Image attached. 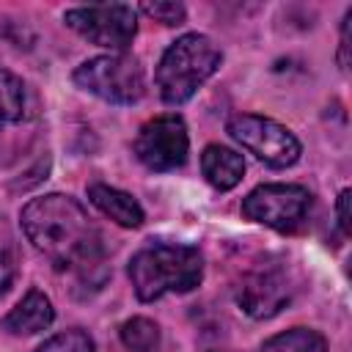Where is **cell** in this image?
<instances>
[{"label": "cell", "mask_w": 352, "mask_h": 352, "mask_svg": "<svg viewBox=\"0 0 352 352\" xmlns=\"http://www.w3.org/2000/svg\"><path fill=\"white\" fill-rule=\"evenodd\" d=\"M28 242L58 270L88 275L102 264V234L88 212L63 192L30 198L19 212Z\"/></svg>", "instance_id": "1"}, {"label": "cell", "mask_w": 352, "mask_h": 352, "mask_svg": "<svg viewBox=\"0 0 352 352\" xmlns=\"http://www.w3.org/2000/svg\"><path fill=\"white\" fill-rule=\"evenodd\" d=\"M129 280L140 302L187 294L204 280V253L182 242H148L129 258Z\"/></svg>", "instance_id": "2"}, {"label": "cell", "mask_w": 352, "mask_h": 352, "mask_svg": "<svg viewBox=\"0 0 352 352\" xmlns=\"http://www.w3.org/2000/svg\"><path fill=\"white\" fill-rule=\"evenodd\" d=\"M220 63H223V52L209 36L204 33L179 36L176 41L168 44L154 72V85L160 91V99L168 104H184L220 69Z\"/></svg>", "instance_id": "3"}, {"label": "cell", "mask_w": 352, "mask_h": 352, "mask_svg": "<svg viewBox=\"0 0 352 352\" xmlns=\"http://www.w3.org/2000/svg\"><path fill=\"white\" fill-rule=\"evenodd\" d=\"M72 80L82 91L110 104H135L146 94V72L140 60L126 52H107L88 58L74 69Z\"/></svg>", "instance_id": "4"}, {"label": "cell", "mask_w": 352, "mask_h": 352, "mask_svg": "<svg viewBox=\"0 0 352 352\" xmlns=\"http://www.w3.org/2000/svg\"><path fill=\"white\" fill-rule=\"evenodd\" d=\"M314 206V195L302 184H258L242 201V214L280 234H297L305 228Z\"/></svg>", "instance_id": "5"}, {"label": "cell", "mask_w": 352, "mask_h": 352, "mask_svg": "<svg viewBox=\"0 0 352 352\" xmlns=\"http://www.w3.org/2000/svg\"><path fill=\"white\" fill-rule=\"evenodd\" d=\"M226 132L245 151H250L256 160H261L270 168H292L302 154L297 135L267 116H256V113L231 116L226 124Z\"/></svg>", "instance_id": "6"}, {"label": "cell", "mask_w": 352, "mask_h": 352, "mask_svg": "<svg viewBox=\"0 0 352 352\" xmlns=\"http://www.w3.org/2000/svg\"><path fill=\"white\" fill-rule=\"evenodd\" d=\"M297 283L283 261H258L239 278L236 305L250 319H272L294 300Z\"/></svg>", "instance_id": "7"}, {"label": "cell", "mask_w": 352, "mask_h": 352, "mask_svg": "<svg viewBox=\"0 0 352 352\" xmlns=\"http://www.w3.org/2000/svg\"><path fill=\"white\" fill-rule=\"evenodd\" d=\"M63 22L85 41L110 52H124L138 33V11L126 3H94L69 8Z\"/></svg>", "instance_id": "8"}, {"label": "cell", "mask_w": 352, "mask_h": 352, "mask_svg": "<svg viewBox=\"0 0 352 352\" xmlns=\"http://www.w3.org/2000/svg\"><path fill=\"white\" fill-rule=\"evenodd\" d=\"M135 157L157 173L176 170L187 162L190 154V135L187 124L179 113H162L148 118L135 135Z\"/></svg>", "instance_id": "9"}, {"label": "cell", "mask_w": 352, "mask_h": 352, "mask_svg": "<svg viewBox=\"0 0 352 352\" xmlns=\"http://www.w3.org/2000/svg\"><path fill=\"white\" fill-rule=\"evenodd\" d=\"M88 201H91L104 217H110L113 223H118L121 228H138V226H143V220H146V212H143V206L138 204V198H135L132 192L118 190V187L94 182V184H88Z\"/></svg>", "instance_id": "10"}, {"label": "cell", "mask_w": 352, "mask_h": 352, "mask_svg": "<svg viewBox=\"0 0 352 352\" xmlns=\"http://www.w3.org/2000/svg\"><path fill=\"white\" fill-rule=\"evenodd\" d=\"M55 322V308L41 289H30L3 319V327L14 336H33Z\"/></svg>", "instance_id": "11"}, {"label": "cell", "mask_w": 352, "mask_h": 352, "mask_svg": "<svg viewBox=\"0 0 352 352\" xmlns=\"http://www.w3.org/2000/svg\"><path fill=\"white\" fill-rule=\"evenodd\" d=\"M201 173L204 179L220 190V192H228L234 190L242 176H245V160L239 151L228 148V146H220V143H209L201 154Z\"/></svg>", "instance_id": "12"}, {"label": "cell", "mask_w": 352, "mask_h": 352, "mask_svg": "<svg viewBox=\"0 0 352 352\" xmlns=\"http://www.w3.org/2000/svg\"><path fill=\"white\" fill-rule=\"evenodd\" d=\"M261 352H327V341L311 327H289L267 338Z\"/></svg>", "instance_id": "13"}, {"label": "cell", "mask_w": 352, "mask_h": 352, "mask_svg": "<svg viewBox=\"0 0 352 352\" xmlns=\"http://www.w3.org/2000/svg\"><path fill=\"white\" fill-rule=\"evenodd\" d=\"M121 344L126 352H162L160 327L146 316H132L121 324Z\"/></svg>", "instance_id": "14"}, {"label": "cell", "mask_w": 352, "mask_h": 352, "mask_svg": "<svg viewBox=\"0 0 352 352\" xmlns=\"http://www.w3.org/2000/svg\"><path fill=\"white\" fill-rule=\"evenodd\" d=\"M25 116V82L0 66V126H8Z\"/></svg>", "instance_id": "15"}, {"label": "cell", "mask_w": 352, "mask_h": 352, "mask_svg": "<svg viewBox=\"0 0 352 352\" xmlns=\"http://www.w3.org/2000/svg\"><path fill=\"white\" fill-rule=\"evenodd\" d=\"M36 352H96V349L85 330L72 327V330H60L50 336L41 346H36Z\"/></svg>", "instance_id": "16"}, {"label": "cell", "mask_w": 352, "mask_h": 352, "mask_svg": "<svg viewBox=\"0 0 352 352\" xmlns=\"http://www.w3.org/2000/svg\"><path fill=\"white\" fill-rule=\"evenodd\" d=\"M140 11L146 16L162 22V25H182L184 16H187V11H184L182 3H143Z\"/></svg>", "instance_id": "17"}, {"label": "cell", "mask_w": 352, "mask_h": 352, "mask_svg": "<svg viewBox=\"0 0 352 352\" xmlns=\"http://www.w3.org/2000/svg\"><path fill=\"white\" fill-rule=\"evenodd\" d=\"M349 190H341L336 198V217H338V228L344 234H352V220H349Z\"/></svg>", "instance_id": "18"}, {"label": "cell", "mask_w": 352, "mask_h": 352, "mask_svg": "<svg viewBox=\"0 0 352 352\" xmlns=\"http://www.w3.org/2000/svg\"><path fill=\"white\" fill-rule=\"evenodd\" d=\"M11 280H14V258H11V253L0 245V297L8 292Z\"/></svg>", "instance_id": "19"}, {"label": "cell", "mask_w": 352, "mask_h": 352, "mask_svg": "<svg viewBox=\"0 0 352 352\" xmlns=\"http://www.w3.org/2000/svg\"><path fill=\"white\" fill-rule=\"evenodd\" d=\"M349 22H352V8H349L346 16L341 19V44H338V60H341V69L349 66Z\"/></svg>", "instance_id": "20"}]
</instances>
